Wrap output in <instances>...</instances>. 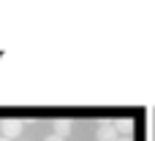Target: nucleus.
Masks as SVG:
<instances>
[{
  "instance_id": "20e7f679",
  "label": "nucleus",
  "mask_w": 155,
  "mask_h": 141,
  "mask_svg": "<svg viewBox=\"0 0 155 141\" xmlns=\"http://www.w3.org/2000/svg\"><path fill=\"white\" fill-rule=\"evenodd\" d=\"M112 125H114L117 136H120V133H123V136H128V133L134 130V120H128V117H123V120H114Z\"/></svg>"
},
{
  "instance_id": "f03ea898",
  "label": "nucleus",
  "mask_w": 155,
  "mask_h": 141,
  "mask_svg": "<svg viewBox=\"0 0 155 141\" xmlns=\"http://www.w3.org/2000/svg\"><path fill=\"white\" fill-rule=\"evenodd\" d=\"M95 141H117V130L112 122H101L95 130Z\"/></svg>"
},
{
  "instance_id": "f257e3e1",
  "label": "nucleus",
  "mask_w": 155,
  "mask_h": 141,
  "mask_svg": "<svg viewBox=\"0 0 155 141\" xmlns=\"http://www.w3.org/2000/svg\"><path fill=\"white\" fill-rule=\"evenodd\" d=\"M0 130H3V139L14 141V139H19V136H22L25 122H22V120H3V122H0Z\"/></svg>"
},
{
  "instance_id": "423d86ee",
  "label": "nucleus",
  "mask_w": 155,
  "mask_h": 141,
  "mask_svg": "<svg viewBox=\"0 0 155 141\" xmlns=\"http://www.w3.org/2000/svg\"><path fill=\"white\" fill-rule=\"evenodd\" d=\"M117 141H131V136H117Z\"/></svg>"
},
{
  "instance_id": "0eeeda50",
  "label": "nucleus",
  "mask_w": 155,
  "mask_h": 141,
  "mask_svg": "<svg viewBox=\"0 0 155 141\" xmlns=\"http://www.w3.org/2000/svg\"><path fill=\"white\" fill-rule=\"evenodd\" d=\"M0 141H8V139H0Z\"/></svg>"
},
{
  "instance_id": "7ed1b4c3",
  "label": "nucleus",
  "mask_w": 155,
  "mask_h": 141,
  "mask_svg": "<svg viewBox=\"0 0 155 141\" xmlns=\"http://www.w3.org/2000/svg\"><path fill=\"white\" fill-rule=\"evenodd\" d=\"M52 128H54V136L65 139V136L74 130V122H71V120H54V122H52Z\"/></svg>"
},
{
  "instance_id": "39448f33",
  "label": "nucleus",
  "mask_w": 155,
  "mask_h": 141,
  "mask_svg": "<svg viewBox=\"0 0 155 141\" xmlns=\"http://www.w3.org/2000/svg\"><path fill=\"white\" fill-rule=\"evenodd\" d=\"M44 141H65V139H60V136H54V133H52V136H46Z\"/></svg>"
}]
</instances>
